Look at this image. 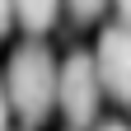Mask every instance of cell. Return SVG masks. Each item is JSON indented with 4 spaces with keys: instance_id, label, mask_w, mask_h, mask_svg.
I'll return each mask as SVG.
<instances>
[{
    "instance_id": "obj_1",
    "label": "cell",
    "mask_w": 131,
    "mask_h": 131,
    "mask_svg": "<svg viewBox=\"0 0 131 131\" xmlns=\"http://www.w3.org/2000/svg\"><path fill=\"white\" fill-rule=\"evenodd\" d=\"M56 70L42 42H24L5 66V94H9V112L28 126H38L47 112L56 108Z\"/></svg>"
},
{
    "instance_id": "obj_2",
    "label": "cell",
    "mask_w": 131,
    "mask_h": 131,
    "mask_svg": "<svg viewBox=\"0 0 131 131\" xmlns=\"http://www.w3.org/2000/svg\"><path fill=\"white\" fill-rule=\"evenodd\" d=\"M98 103H103V80L89 52H70L56 70V108L66 112L70 126L98 122Z\"/></svg>"
},
{
    "instance_id": "obj_3",
    "label": "cell",
    "mask_w": 131,
    "mask_h": 131,
    "mask_svg": "<svg viewBox=\"0 0 131 131\" xmlns=\"http://www.w3.org/2000/svg\"><path fill=\"white\" fill-rule=\"evenodd\" d=\"M94 66H98V80H103V98L131 108V28L126 24H112L98 33Z\"/></svg>"
},
{
    "instance_id": "obj_4",
    "label": "cell",
    "mask_w": 131,
    "mask_h": 131,
    "mask_svg": "<svg viewBox=\"0 0 131 131\" xmlns=\"http://www.w3.org/2000/svg\"><path fill=\"white\" fill-rule=\"evenodd\" d=\"M61 14V0H14V19L28 33H47Z\"/></svg>"
},
{
    "instance_id": "obj_5",
    "label": "cell",
    "mask_w": 131,
    "mask_h": 131,
    "mask_svg": "<svg viewBox=\"0 0 131 131\" xmlns=\"http://www.w3.org/2000/svg\"><path fill=\"white\" fill-rule=\"evenodd\" d=\"M66 5H70V14H75L80 24H94L98 14L108 9V0H66Z\"/></svg>"
},
{
    "instance_id": "obj_6",
    "label": "cell",
    "mask_w": 131,
    "mask_h": 131,
    "mask_svg": "<svg viewBox=\"0 0 131 131\" xmlns=\"http://www.w3.org/2000/svg\"><path fill=\"white\" fill-rule=\"evenodd\" d=\"M9 24H14V0H0V38L9 33Z\"/></svg>"
},
{
    "instance_id": "obj_7",
    "label": "cell",
    "mask_w": 131,
    "mask_h": 131,
    "mask_svg": "<svg viewBox=\"0 0 131 131\" xmlns=\"http://www.w3.org/2000/svg\"><path fill=\"white\" fill-rule=\"evenodd\" d=\"M9 122V94H5V75H0V126Z\"/></svg>"
},
{
    "instance_id": "obj_8",
    "label": "cell",
    "mask_w": 131,
    "mask_h": 131,
    "mask_svg": "<svg viewBox=\"0 0 131 131\" xmlns=\"http://www.w3.org/2000/svg\"><path fill=\"white\" fill-rule=\"evenodd\" d=\"M112 5H117V14H122V24L131 28V0H112Z\"/></svg>"
}]
</instances>
